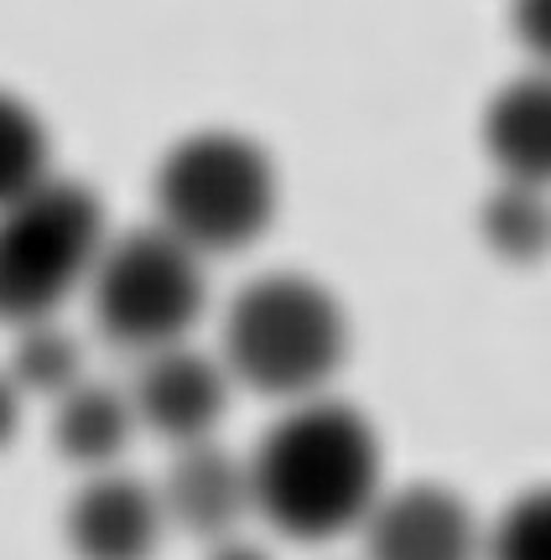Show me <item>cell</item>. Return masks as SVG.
<instances>
[{"instance_id": "3", "label": "cell", "mask_w": 551, "mask_h": 560, "mask_svg": "<svg viewBox=\"0 0 551 560\" xmlns=\"http://www.w3.org/2000/svg\"><path fill=\"white\" fill-rule=\"evenodd\" d=\"M151 208V223L204 260H219L266 240L282 208V177L261 140L240 130H193L157 161Z\"/></svg>"}, {"instance_id": "12", "label": "cell", "mask_w": 551, "mask_h": 560, "mask_svg": "<svg viewBox=\"0 0 551 560\" xmlns=\"http://www.w3.org/2000/svg\"><path fill=\"white\" fill-rule=\"evenodd\" d=\"M479 234L500 260L536 265L551 255V192L531 182L494 177L490 198L479 208Z\"/></svg>"}, {"instance_id": "5", "label": "cell", "mask_w": 551, "mask_h": 560, "mask_svg": "<svg viewBox=\"0 0 551 560\" xmlns=\"http://www.w3.org/2000/svg\"><path fill=\"white\" fill-rule=\"evenodd\" d=\"M94 327L125 353H157L172 342H187L204 322L208 276L204 255L187 249L162 223H141L130 234H110L94 260V276L83 285Z\"/></svg>"}, {"instance_id": "11", "label": "cell", "mask_w": 551, "mask_h": 560, "mask_svg": "<svg viewBox=\"0 0 551 560\" xmlns=\"http://www.w3.org/2000/svg\"><path fill=\"white\" fill-rule=\"evenodd\" d=\"M141 431L130 389L100 380H79L68 395L53 400V446L62 462H73L79 472H104L125 457L130 436Z\"/></svg>"}, {"instance_id": "8", "label": "cell", "mask_w": 551, "mask_h": 560, "mask_svg": "<svg viewBox=\"0 0 551 560\" xmlns=\"http://www.w3.org/2000/svg\"><path fill=\"white\" fill-rule=\"evenodd\" d=\"M167 535L157 482L104 467L73 488L62 509V540L73 560H151Z\"/></svg>"}, {"instance_id": "6", "label": "cell", "mask_w": 551, "mask_h": 560, "mask_svg": "<svg viewBox=\"0 0 551 560\" xmlns=\"http://www.w3.org/2000/svg\"><path fill=\"white\" fill-rule=\"evenodd\" d=\"M365 560H484V524L443 482L386 488L359 524Z\"/></svg>"}, {"instance_id": "1", "label": "cell", "mask_w": 551, "mask_h": 560, "mask_svg": "<svg viewBox=\"0 0 551 560\" xmlns=\"http://www.w3.org/2000/svg\"><path fill=\"white\" fill-rule=\"evenodd\" d=\"M245 462L255 520L297 545L359 535L386 493V452L375 425L333 395L291 400Z\"/></svg>"}, {"instance_id": "15", "label": "cell", "mask_w": 551, "mask_h": 560, "mask_svg": "<svg viewBox=\"0 0 551 560\" xmlns=\"http://www.w3.org/2000/svg\"><path fill=\"white\" fill-rule=\"evenodd\" d=\"M484 560H551V482L515 493L484 524Z\"/></svg>"}, {"instance_id": "13", "label": "cell", "mask_w": 551, "mask_h": 560, "mask_svg": "<svg viewBox=\"0 0 551 560\" xmlns=\"http://www.w3.org/2000/svg\"><path fill=\"white\" fill-rule=\"evenodd\" d=\"M5 374L16 380V389L26 400H32V395L58 400V395H68V389L83 380V348L58 317L26 322V327H16V348H11Z\"/></svg>"}, {"instance_id": "18", "label": "cell", "mask_w": 551, "mask_h": 560, "mask_svg": "<svg viewBox=\"0 0 551 560\" xmlns=\"http://www.w3.org/2000/svg\"><path fill=\"white\" fill-rule=\"evenodd\" d=\"M204 560H271V556L261 550V545H250V540H240V535H234V540L208 545V556H204Z\"/></svg>"}, {"instance_id": "2", "label": "cell", "mask_w": 551, "mask_h": 560, "mask_svg": "<svg viewBox=\"0 0 551 560\" xmlns=\"http://www.w3.org/2000/svg\"><path fill=\"white\" fill-rule=\"evenodd\" d=\"M229 380L266 400L328 395L348 359V312L323 280L302 270H271L234 291L219 332Z\"/></svg>"}, {"instance_id": "17", "label": "cell", "mask_w": 551, "mask_h": 560, "mask_svg": "<svg viewBox=\"0 0 551 560\" xmlns=\"http://www.w3.org/2000/svg\"><path fill=\"white\" fill-rule=\"evenodd\" d=\"M21 405H26V395L16 389V380L0 369V452L16 441V431H21Z\"/></svg>"}, {"instance_id": "4", "label": "cell", "mask_w": 551, "mask_h": 560, "mask_svg": "<svg viewBox=\"0 0 551 560\" xmlns=\"http://www.w3.org/2000/svg\"><path fill=\"white\" fill-rule=\"evenodd\" d=\"M104 240L110 223L100 198L58 172L26 198L5 202L0 208V322L26 327V322L58 317L89 285Z\"/></svg>"}, {"instance_id": "14", "label": "cell", "mask_w": 551, "mask_h": 560, "mask_svg": "<svg viewBox=\"0 0 551 560\" xmlns=\"http://www.w3.org/2000/svg\"><path fill=\"white\" fill-rule=\"evenodd\" d=\"M53 177V140L32 104L0 89V208Z\"/></svg>"}, {"instance_id": "16", "label": "cell", "mask_w": 551, "mask_h": 560, "mask_svg": "<svg viewBox=\"0 0 551 560\" xmlns=\"http://www.w3.org/2000/svg\"><path fill=\"white\" fill-rule=\"evenodd\" d=\"M510 32L526 47L531 68L551 73V0H510Z\"/></svg>"}, {"instance_id": "7", "label": "cell", "mask_w": 551, "mask_h": 560, "mask_svg": "<svg viewBox=\"0 0 551 560\" xmlns=\"http://www.w3.org/2000/svg\"><path fill=\"white\" fill-rule=\"evenodd\" d=\"M229 369L219 353H204L193 342H172L157 348L136 363V380H130V405L141 431L187 446V441H208L219 431V420L229 410Z\"/></svg>"}, {"instance_id": "10", "label": "cell", "mask_w": 551, "mask_h": 560, "mask_svg": "<svg viewBox=\"0 0 551 560\" xmlns=\"http://www.w3.org/2000/svg\"><path fill=\"white\" fill-rule=\"evenodd\" d=\"M479 140L494 177L531 182L551 192V73L526 68L510 83H500L484 104Z\"/></svg>"}, {"instance_id": "9", "label": "cell", "mask_w": 551, "mask_h": 560, "mask_svg": "<svg viewBox=\"0 0 551 560\" xmlns=\"http://www.w3.org/2000/svg\"><path fill=\"white\" fill-rule=\"evenodd\" d=\"M157 499H162L167 529H183L204 545L234 540L240 524L255 514L250 462L240 452H229L219 436L172 446V462L157 482Z\"/></svg>"}]
</instances>
